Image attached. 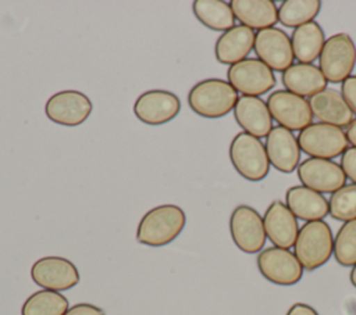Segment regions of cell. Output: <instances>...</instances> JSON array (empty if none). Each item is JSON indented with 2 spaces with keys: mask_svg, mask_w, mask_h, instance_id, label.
Here are the masks:
<instances>
[{
  "mask_svg": "<svg viewBox=\"0 0 356 315\" xmlns=\"http://www.w3.org/2000/svg\"><path fill=\"white\" fill-rule=\"evenodd\" d=\"M186 215L175 204H163L149 210L139 221L136 240L150 247H163L175 240L184 230Z\"/></svg>",
  "mask_w": 356,
  "mask_h": 315,
  "instance_id": "1",
  "label": "cell"
},
{
  "mask_svg": "<svg viewBox=\"0 0 356 315\" xmlns=\"http://www.w3.org/2000/svg\"><path fill=\"white\" fill-rule=\"evenodd\" d=\"M239 96L228 80L209 78L193 85L188 93L191 110L203 118H222L229 114Z\"/></svg>",
  "mask_w": 356,
  "mask_h": 315,
  "instance_id": "2",
  "label": "cell"
},
{
  "mask_svg": "<svg viewBox=\"0 0 356 315\" xmlns=\"http://www.w3.org/2000/svg\"><path fill=\"white\" fill-rule=\"evenodd\" d=\"M295 255L303 269L314 271L323 266L334 254V236L325 221H312L300 226L293 244Z\"/></svg>",
  "mask_w": 356,
  "mask_h": 315,
  "instance_id": "3",
  "label": "cell"
},
{
  "mask_svg": "<svg viewBox=\"0 0 356 315\" xmlns=\"http://www.w3.org/2000/svg\"><path fill=\"white\" fill-rule=\"evenodd\" d=\"M228 153L234 168L242 178L259 182L268 175L270 161L266 144L259 137L239 132L231 140Z\"/></svg>",
  "mask_w": 356,
  "mask_h": 315,
  "instance_id": "4",
  "label": "cell"
},
{
  "mask_svg": "<svg viewBox=\"0 0 356 315\" xmlns=\"http://www.w3.org/2000/svg\"><path fill=\"white\" fill-rule=\"evenodd\" d=\"M318 61L327 82L342 83L355 69L356 44L348 33H335L325 39Z\"/></svg>",
  "mask_w": 356,
  "mask_h": 315,
  "instance_id": "5",
  "label": "cell"
},
{
  "mask_svg": "<svg viewBox=\"0 0 356 315\" xmlns=\"http://www.w3.org/2000/svg\"><path fill=\"white\" fill-rule=\"evenodd\" d=\"M298 143L303 153L313 158L332 160L349 147L346 133L339 126L317 122L298 135Z\"/></svg>",
  "mask_w": 356,
  "mask_h": 315,
  "instance_id": "6",
  "label": "cell"
},
{
  "mask_svg": "<svg viewBox=\"0 0 356 315\" xmlns=\"http://www.w3.org/2000/svg\"><path fill=\"white\" fill-rule=\"evenodd\" d=\"M229 233L235 246L246 253H260L266 244L263 216L250 205L241 204L229 216Z\"/></svg>",
  "mask_w": 356,
  "mask_h": 315,
  "instance_id": "7",
  "label": "cell"
},
{
  "mask_svg": "<svg viewBox=\"0 0 356 315\" xmlns=\"http://www.w3.org/2000/svg\"><path fill=\"white\" fill-rule=\"evenodd\" d=\"M231 86L242 96H261L270 92L275 83V75L259 58H246L231 65L227 71Z\"/></svg>",
  "mask_w": 356,
  "mask_h": 315,
  "instance_id": "8",
  "label": "cell"
},
{
  "mask_svg": "<svg viewBox=\"0 0 356 315\" xmlns=\"http://www.w3.org/2000/svg\"><path fill=\"white\" fill-rule=\"evenodd\" d=\"M257 268L264 279L280 286L296 284L303 276V266L295 253L275 246L259 253Z\"/></svg>",
  "mask_w": 356,
  "mask_h": 315,
  "instance_id": "9",
  "label": "cell"
},
{
  "mask_svg": "<svg viewBox=\"0 0 356 315\" xmlns=\"http://www.w3.org/2000/svg\"><path fill=\"white\" fill-rule=\"evenodd\" d=\"M267 107L273 119L289 130H303L313 122L309 100L288 90H275L267 99Z\"/></svg>",
  "mask_w": 356,
  "mask_h": 315,
  "instance_id": "10",
  "label": "cell"
},
{
  "mask_svg": "<svg viewBox=\"0 0 356 315\" xmlns=\"http://www.w3.org/2000/svg\"><path fill=\"white\" fill-rule=\"evenodd\" d=\"M93 110L90 99L79 90H61L50 96L44 104L46 117L58 125L78 126Z\"/></svg>",
  "mask_w": 356,
  "mask_h": 315,
  "instance_id": "11",
  "label": "cell"
},
{
  "mask_svg": "<svg viewBox=\"0 0 356 315\" xmlns=\"http://www.w3.org/2000/svg\"><path fill=\"white\" fill-rule=\"evenodd\" d=\"M32 280L46 290L64 291L79 283L76 266L67 258L58 255L42 257L31 268Z\"/></svg>",
  "mask_w": 356,
  "mask_h": 315,
  "instance_id": "12",
  "label": "cell"
},
{
  "mask_svg": "<svg viewBox=\"0 0 356 315\" xmlns=\"http://www.w3.org/2000/svg\"><path fill=\"white\" fill-rule=\"evenodd\" d=\"M253 50L260 61L273 71L284 72L293 65L291 37L280 28H267L256 32Z\"/></svg>",
  "mask_w": 356,
  "mask_h": 315,
  "instance_id": "13",
  "label": "cell"
},
{
  "mask_svg": "<svg viewBox=\"0 0 356 315\" xmlns=\"http://www.w3.org/2000/svg\"><path fill=\"white\" fill-rule=\"evenodd\" d=\"M298 178L303 186L317 193H334L346 185V175L338 162L309 157L299 162Z\"/></svg>",
  "mask_w": 356,
  "mask_h": 315,
  "instance_id": "14",
  "label": "cell"
},
{
  "mask_svg": "<svg viewBox=\"0 0 356 315\" xmlns=\"http://www.w3.org/2000/svg\"><path fill=\"white\" fill-rule=\"evenodd\" d=\"M181 111L179 97L168 90L153 89L142 93L134 104L135 117L147 125H163Z\"/></svg>",
  "mask_w": 356,
  "mask_h": 315,
  "instance_id": "15",
  "label": "cell"
},
{
  "mask_svg": "<svg viewBox=\"0 0 356 315\" xmlns=\"http://www.w3.org/2000/svg\"><path fill=\"white\" fill-rule=\"evenodd\" d=\"M266 150L270 165L282 173L293 172L300 161V147L292 130L277 125L266 136Z\"/></svg>",
  "mask_w": 356,
  "mask_h": 315,
  "instance_id": "16",
  "label": "cell"
},
{
  "mask_svg": "<svg viewBox=\"0 0 356 315\" xmlns=\"http://www.w3.org/2000/svg\"><path fill=\"white\" fill-rule=\"evenodd\" d=\"M263 223L266 236L275 247L289 250L295 244L299 232L298 219L285 203L273 201L263 215Z\"/></svg>",
  "mask_w": 356,
  "mask_h": 315,
  "instance_id": "17",
  "label": "cell"
},
{
  "mask_svg": "<svg viewBox=\"0 0 356 315\" xmlns=\"http://www.w3.org/2000/svg\"><path fill=\"white\" fill-rule=\"evenodd\" d=\"M234 117L243 132L259 139L266 137L273 129V117L267 103L257 96H239Z\"/></svg>",
  "mask_w": 356,
  "mask_h": 315,
  "instance_id": "18",
  "label": "cell"
},
{
  "mask_svg": "<svg viewBox=\"0 0 356 315\" xmlns=\"http://www.w3.org/2000/svg\"><path fill=\"white\" fill-rule=\"evenodd\" d=\"M256 33L253 29L235 25L234 28L222 32L214 46V54L220 64L234 65L246 60L254 46Z\"/></svg>",
  "mask_w": 356,
  "mask_h": 315,
  "instance_id": "19",
  "label": "cell"
},
{
  "mask_svg": "<svg viewBox=\"0 0 356 315\" xmlns=\"http://www.w3.org/2000/svg\"><path fill=\"white\" fill-rule=\"evenodd\" d=\"M313 117L323 124L334 126H348L355 118L341 93L334 89H325L309 100Z\"/></svg>",
  "mask_w": 356,
  "mask_h": 315,
  "instance_id": "20",
  "label": "cell"
},
{
  "mask_svg": "<svg viewBox=\"0 0 356 315\" xmlns=\"http://www.w3.org/2000/svg\"><path fill=\"white\" fill-rule=\"evenodd\" d=\"M285 204L296 219L306 222L321 221L328 214V201L321 193H317L303 185L292 186L285 193Z\"/></svg>",
  "mask_w": 356,
  "mask_h": 315,
  "instance_id": "21",
  "label": "cell"
},
{
  "mask_svg": "<svg viewBox=\"0 0 356 315\" xmlns=\"http://www.w3.org/2000/svg\"><path fill=\"white\" fill-rule=\"evenodd\" d=\"M281 80L285 90L300 97H313L327 89V79L314 64L296 62L282 72Z\"/></svg>",
  "mask_w": 356,
  "mask_h": 315,
  "instance_id": "22",
  "label": "cell"
},
{
  "mask_svg": "<svg viewBox=\"0 0 356 315\" xmlns=\"http://www.w3.org/2000/svg\"><path fill=\"white\" fill-rule=\"evenodd\" d=\"M235 19L250 29L273 28L278 22V7L271 0H232Z\"/></svg>",
  "mask_w": 356,
  "mask_h": 315,
  "instance_id": "23",
  "label": "cell"
},
{
  "mask_svg": "<svg viewBox=\"0 0 356 315\" xmlns=\"http://www.w3.org/2000/svg\"><path fill=\"white\" fill-rule=\"evenodd\" d=\"M293 57L298 62L313 64L325 43V35L318 22L312 21L293 29L291 36Z\"/></svg>",
  "mask_w": 356,
  "mask_h": 315,
  "instance_id": "24",
  "label": "cell"
},
{
  "mask_svg": "<svg viewBox=\"0 0 356 315\" xmlns=\"http://www.w3.org/2000/svg\"><path fill=\"white\" fill-rule=\"evenodd\" d=\"M195 17L209 29L225 32L235 26V15L228 3L222 0H195Z\"/></svg>",
  "mask_w": 356,
  "mask_h": 315,
  "instance_id": "25",
  "label": "cell"
},
{
  "mask_svg": "<svg viewBox=\"0 0 356 315\" xmlns=\"http://www.w3.org/2000/svg\"><path fill=\"white\" fill-rule=\"evenodd\" d=\"M68 308V300L60 291L42 289L25 300L21 315H64Z\"/></svg>",
  "mask_w": 356,
  "mask_h": 315,
  "instance_id": "26",
  "label": "cell"
},
{
  "mask_svg": "<svg viewBox=\"0 0 356 315\" xmlns=\"http://www.w3.org/2000/svg\"><path fill=\"white\" fill-rule=\"evenodd\" d=\"M320 8V0H285L278 7V21L284 26L298 28L314 21Z\"/></svg>",
  "mask_w": 356,
  "mask_h": 315,
  "instance_id": "27",
  "label": "cell"
},
{
  "mask_svg": "<svg viewBox=\"0 0 356 315\" xmlns=\"http://www.w3.org/2000/svg\"><path fill=\"white\" fill-rule=\"evenodd\" d=\"M334 258L342 266L356 264V219L343 222L334 237Z\"/></svg>",
  "mask_w": 356,
  "mask_h": 315,
  "instance_id": "28",
  "label": "cell"
},
{
  "mask_svg": "<svg viewBox=\"0 0 356 315\" xmlns=\"http://www.w3.org/2000/svg\"><path fill=\"white\" fill-rule=\"evenodd\" d=\"M328 214L342 222L356 219V185H345L334 191L328 200Z\"/></svg>",
  "mask_w": 356,
  "mask_h": 315,
  "instance_id": "29",
  "label": "cell"
},
{
  "mask_svg": "<svg viewBox=\"0 0 356 315\" xmlns=\"http://www.w3.org/2000/svg\"><path fill=\"white\" fill-rule=\"evenodd\" d=\"M339 165L346 178H349L356 185V147L350 146L342 153Z\"/></svg>",
  "mask_w": 356,
  "mask_h": 315,
  "instance_id": "30",
  "label": "cell"
},
{
  "mask_svg": "<svg viewBox=\"0 0 356 315\" xmlns=\"http://www.w3.org/2000/svg\"><path fill=\"white\" fill-rule=\"evenodd\" d=\"M341 94L353 114H356V75H350L341 83Z\"/></svg>",
  "mask_w": 356,
  "mask_h": 315,
  "instance_id": "31",
  "label": "cell"
},
{
  "mask_svg": "<svg viewBox=\"0 0 356 315\" xmlns=\"http://www.w3.org/2000/svg\"><path fill=\"white\" fill-rule=\"evenodd\" d=\"M64 315H106L104 309L89 303H78L67 309Z\"/></svg>",
  "mask_w": 356,
  "mask_h": 315,
  "instance_id": "32",
  "label": "cell"
},
{
  "mask_svg": "<svg viewBox=\"0 0 356 315\" xmlns=\"http://www.w3.org/2000/svg\"><path fill=\"white\" fill-rule=\"evenodd\" d=\"M286 315H318V312L309 304L295 303L286 311Z\"/></svg>",
  "mask_w": 356,
  "mask_h": 315,
  "instance_id": "33",
  "label": "cell"
},
{
  "mask_svg": "<svg viewBox=\"0 0 356 315\" xmlns=\"http://www.w3.org/2000/svg\"><path fill=\"white\" fill-rule=\"evenodd\" d=\"M346 137L349 144L356 147V119H353L348 126H346Z\"/></svg>",
  "mask_w": 356,
  "mask_h": 315,
  "instance_id": "34",
  "label": "cell"
},
{
  "mask_svg": "<svg viewBox=\"0 0 356 315\" xmlns=\"http://www.w3.org/2000/svg\"><path fill=\"white\" fill-rule=\"evenodd\" d=\"M349 279H350V283L356 287V264L352 266V271L349 273Z\"/></svg>",
  "mask_w": 356,
  "mask_h": 315,
  "instance_id": "35",
  "label": "cell"
}]
</instances>
